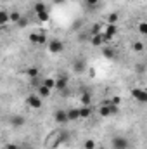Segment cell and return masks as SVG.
I'll use <instances>...</instances> for the list:
<instances>
[{
    "instance_id": "4316f807",
    "label": "cell",
    "mask_w": 147,
    "mask_h": 149,
    "mask_svg": "<svg viewBox=\"0 0 147 149\" xmlns=\"http://www.w3.org/2000/svg\"><path fill=\"white\" fill-rule=\"evenodd\" d=\"M28 73H30V76H37V74H38V70H30Z\"/></svg>"
},
{
    "instance_id": "44dd1931",
    "label": "cell",
    "mask_w": 147,
    "mask_h": 149,
    "mask_svg": "<svg viewBox=\"0 0 147 149\" xmlns=\"http://www.w3.org/2000/svg\"><path fill=\"white\" fill-rule=\"evenodd\" d=\"M37 17L40 19V21H47V19H49V12H47V10H43V12H38Z\"/></svg>"
},
{
    "instance_id": "f1b7e54d",
    "label": "cell",
    "mask_w": 147,
    "mask_h": 149,
    "mask_svg": "<svg viewBox=\"0 0 147 149\" xmlns=\"http://www.w3.org/2000/svg\"><path fill=\"white\" fill-rule=\"evenodd\" d=\"M52 2H54V3H62L64 0H52Z\"/></svg>"
},
{
    "instance_id": "603a6c76",
    "label": "cell",
    "mask_w": 147,
    "mask_h": 149,
    "mask_svg": "<svg viewBox=\"0 0 147 149\" xmlns=\"http://www.w3.org/2000/svg\"><path fill=\"white\" fill-rule=\"evenodd\" d=\"M43 10H47V9H45V3H42V2H38L37 5H35V12H43Z\"/></svg>"
},
{
    "instance_id": "3957f363",
    "label": "cell",
    "mask_w": 147,
    "mask_h": 149,
    "mask_svg": "<svg viewBox=\"0 0 147 149\" xmlns=\"http://www.w3.org/2000/svg\"><path fill=\"white\" fill-rule=\"evenodd\" d=\"M112 149H128V141L125 137H114L112 139Z\"/></svg>"
},
{
    "instance_id": "9c48e42d",
    "label": "cell",
    "mask_w": 147,
    "mask_h": 149,
    "mask_svg": "<svg viewBox=\"0 0 147 149\" xmlns=\"http://www.w3.org/2000/svg\"><path fill=\"white\" fill-rule=\"evenodd\" d=\"M114 35H116V24H107L106 30H104V33H102V37L107 40V38L114 37Z\"/></svg>"
},
{
    "instance_id": "ffe728a7",
    "label": "cell",
    "mask_w": 147,
    "mask_h": 149,
    "mask_svg": "<svg viewBox=\"0 0 147 149\" xmlns=\"http://www.w3.org/2000/svg\"><path fill=\"white\" fill-rule=\"evenodd\" d=\"M31 42H37V43H43L45 37L43 35H31Z\"/></svg>"
},
{
    "instance_id": "484cf974",
    "label": "cell",
    "mask_w": 147,
    "mask_h": 149,
    "mask_svg": "<svg viewBox=\"0 0 147 149\" xmlns=\"http://www.w3.org/2000/svg\"><path fill=\"white\" fill-rule=\"evenodd\" d=\"M95 148V142H94V141H87V142H85V149H94Z\"/></svg>"
},
{
    "instance_id": "9a60e30c",
    "label": "cell",
    "mask_w": 147,
    "mask_h": 149,
    "mask_svg": "<svg viewBox=\"0 0 147 149\" xmlns=\"http://www.w3.org/2000/svg\"><path fill=\"white\" fill-rule=\"evenodd\" d=\"M42 85H45V87H47V88H50V90H52V88H54V87H55V80H52V78H45V80H43V83H42Z\"/></svg>"
},
{
    "instance_id": "d4e9b609",
    "label": "cell",
    "mask_w": 147,
    "mask_h": 149,
    "mask_svg": "<svg viewBox=\"0 0 147 149\" xmlns=\"http://www.w3.org/2000/svg\"><path fill=\"white\" fill-rule=\"evenodd\" d=\"M139 30H140V33H142V35H146V33H147V26H146V23H140V24H139Z\"/></svg>"
},
{
    "instance_id": "30bf717a",
    "label": "cell",
    "mask_w": 147,
    "mask_h": 149,
    "mask_svg": "<svg viewBox=\"0 0 147 149\" xmlns=\"http://www.w3.org/2000/svg\"><path fill=\"white\" fill-rule=\"evenodd\" d=\"M66 85H68V78L61 76V78L55 81V87H54V88H59V90H62V88H66Z\"/></svg>"
},
{
    "instance_id": "4fadbf2b",
    "label": "cell",
    "mask_w": 147,
    "mask_h": 149,
    "mask_svg": "<svg viewBox=\"0 0 147 149\" xmlns=\"http://www.w3.org/2000/svg\"><path fill=\"white\" fill-rule=\"evenodd\" d=\"M102 54H104V57H107V59H114V56H116L111 47H102Z\"/></svg>"
},
{
    "instance_id": "7a4b0ae2",
    "label": "cell",
    "mask_w": 147,
    "mask_h": 149,
    "mask_svg": "<svg viewBox=\"0 0 147 149\" xmlns=\"http://www.w3.org/2000/svg\"><path fill=\"white\" fill-rule=\"evenodd\" d=\"M62 49H64V43H62L61 40H50V42H49V50H50V52L59 54Z\"/></svg>"
},
{
    "instance_id": "6da1fadb",
    "label": "cell",
    "mask_w": 147,
    "mask_h": 149,
    "mask_svg": "<svg viewBox=\"0 0 147 149\" xmlns=\"http://www.w3.org/2000/svg\"><path fill=\"white\" fill-rule=\"evenodd\" d=\"M68 141V134L64 132V130H54L49 137H47V146L49 148H57L59 144H64Z\"/></svg>"
},
{
    "instance_id": "8992f818",
    "label": "cell",
    "mask_w": 147,
    "mask_h": 149,
    "mask_svg": "<svg viewBox=\"0 0 147 149\" xmlns=\"http://www.w3.org/2000/svg\"><path fill=\"white\" fill-rule=\"evenodd\" d=\"M54 120L57 121V123H68L69 120H68V111H64V109H59V111H55V114H54Z\"/></svg>"
},
{
    "instance_id": "2e32d148",
    "label": "cell",
    "mask_w": 147,
    "mask_h": 149,
    "mask_svg": "<svg viewBox=\"0 0 147 149\" xmlns=\"http://www.w3.org/2000/svg\"><path fill=\"white\" fill-rule=\"evenodd\" d=\"M9 21L19 23V21H21V16H19V12H10V14H9Z\"/></svg>"
},
{
    "instance_id": "cb8c5ba5",
    "label": "cell",
    "mask_w": 147,
    "mask_h": 149,
    "mask_svg": "<svg viewBox=\"0 0 147 149\" xmlns=\"http://www.w3.org/2000/svg\"><path fill=\"white\" fill-rule=\"evenodd\" d=\"M137 73H139V74L146 73V64H139V66H137Z\"/></svg>"
},
{
    "instance_id": "e0dca14e",
    "label": "cell",
    "mask_w": 147,
    "mask_h": 149,
    "mask_svg": "<svg viewBox=\"0 0 147 149\" xmlns=\"http://www.w3.org/2000/svg\"><path fill=\"white\" fill-rule=\"evenodd\" d=\"M81 102H83V106H88L92 102V95L90 94H83L81 95Z\"/></svg>"
},
{
    "instance_id": "5b68a950",
    "label": "cell",
    "mask_w": 147,
    "mask_h": 149,
    "mask_svg": "<svg viewBox=\"0 0 147 149\" xmlns=\"http://www.w3.org/2000/svg\"><path fill=\"white\" fill-rule=\"evenodd\" d=\"M26 102H28V106L33 108V109L42 108V97H38V95H30V97L26 99Z\"/></svg>"
},
{
    "instance_id": "7c38bea8",
    "label": "cell",
    "mask_w": 147,
    "mask_h": 149,
    "mask_svg": "<svg viewBox=\"0 0 147 149\" xmlns=\"http://www.w3.org/2000/svg\"><path fill=\"white\" fill-rule=\"evenodd\" d=\"M50 95V88H47L45 85H40L38 87V97H47Z\"/></svg>"
},
{
    "instance_id": "83f0119b",
    "label": "cell",
    "mask_w": 147,
    "mask_h": 149,
    "mask_svg": "<svg viewBox=\"0 0 147 149\" xmlns=\"http://www.w3.org/2000/svg\"><path fill=\"white\" fill-rule=\"evenodd\" d=\"M99 0H87V5H95Z\"/></svg>"
},
{
    "instance_id": "d6986e66",
    "label": "cell",
    "mask_w": 147,
    "mask_h": 149,
    "mask_svg": "<svg viewBox=\"0 0 147 149\" xmlns=\"http://www.w3.org/2000/svg\"><path fill=\"white\" fill-rule=\"evenodd\" d=\"M118 14L116 12H112V14H109V17H107V24H116V21H118Z\"/></svg>"
},
{
    "instance_id": "7402d4cb",
    "label": "cell",
    "mask_w": 147,
    "mask_h": 149,
    "mask_svg": "<svg viewBox=\"0 0 147 149\" xmlns=\"http://www.w3.org/2000/svg\"><path fill=\"white\" fill-rule=\"evenodd\" d=\"M133 50L142 52V50H144V43H142V42H135V43H133Z\"/></svg>"
},
{
    "instance_id": "ba28073f",
    "label": "cell",
    "mask_w": 147,
    "mask_h": 149,
    "mask_svg": "<svg viewBox=\"0 0 147 149\" xmlns=\"http://www.w3.org/2000/svg\"><path fill=\"white\" fill-rule=\"evenodd\" d=\"M85 68H87V63H85L83 59H76V61L73 63V70L76 71V73H83Z\"/></svg>"
},
{
    "instance_id": "ac0fdd59",
    "label": "cell",
    "mask_w": 147,
    "mask_h": 149,
    "mask_svg": "<svg viewBox=\"0 0 147 149\" xmlns=\"http://www.w3.org/2000/svg\"><path fill=\"white\" fill-rule=\"evenodd\" d=\"M9 21V12L5 10H0V24H5Z\"/></svg>"
},
{
    "instance_id": "8fae6325",
    "label": "cell",
    "mask_w": 147,
    "mask_h": 149,
    "mask_svg": "<svg viewBox=\"0 0 147 149\" xmlns=\"http://www.w3.org/2000/svg\"><path fill=\"white\" fill-rule=\"evenodd\" d=\"M78 111H80V118H88V116L92 114V109H90L88 106H83V108H78Z\"/></svg>"
},
{
    "instance_id": "52a82bcc",
    "label": "cell",
    "mask_w": 147,
    "mask_h": 149,
    "mask_svg": "<svg viewBox=\"0 0 147 149\" xmlns=\"http://www.w3.org/2000/svg\"><path fill=\"white\" fill-rule=\"evenodd\" d=\"M133 97L139 101V102H146L147 101V94L144 88H133Z\"/></svg>"
},
{
    "instance_id": "5bb4252c",
    "label": "cell",
    "mask_w": 147,
    "mask_h": 149,
    "mask_svg": "<svg viewBox=\"0 0 147 149\" xmlns=\"http://www.w3.org/2000/svg\"><path fill=\"white\" fill-rule=\"evenodd\" d=\"M80 118V111H78V108H74V109H69L68 111V120L71 121V120H78Z\"/></svg>"
},
{
    "instance_id": "277c9868",
    "label": "cell",
    "mask_w": 147,
    "mask_h": 149,
    "mask_svg": "<svg viewBox=\"0 0 147 149\" xmlns=\"http://www.w3.org/2000/svg\"><path fill=\"white\" fill-rule=\"evenodd\" d=\"M9 123L14 127V128H19V127H23L24 123H26V120L21 116V114H14V116H10V120H9Z\"/></svg>"
}]
</instances>
